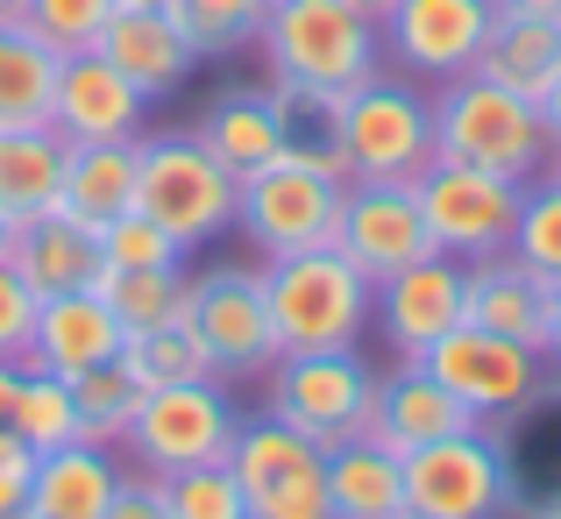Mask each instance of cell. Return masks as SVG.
Here are the masks:
<instances>
[{
	"label": "cell",
	"mask_w": 561,
	"mask_h": 519,
	"mask_svg": "<svg viewBox=\"0 0 561 519\" xmlns=\"http://www.w3.org/2000/svg\"><path fill=\"white\" fill-rule=\"evenodd\" d=\"M434 157L526 185V178L554 165V136L540 122V100L512 93V86L483 79V71H462V79H440L434 93Z\"/></svg>",
	"instance_id": "cell-1"
},
{
	"label": "cell",
	"mask_w": 561,
	"mask_h": 519,
	"mask_svg": "<svg viewBox=\"0 0 561 519\" xmlns=\"http://www.w3.org/2000/svg\"><path fill=\"white\" fill-rule=\"evenodd\" d=\"M263 306H271L277 349H356L377 328V278H363L342 249H299L271 257L263 271Z\"/></svg>",
	"instance_id": "cell-2"
},
{
	"label": "cell",
	"mask_w": 561,
	"mask_h": 519,
	"mask_svg": "<svg viewBox=\"0 0 561 519\" xmlns=\"http://www.w3.org/2000/svg\"><path fill=\"white\" fill-rule=\"evenodd\" d=\"M256 50L271 57V79L313 86V93H348L383 65V29L348 0H271Z\"/></svg>",
	"instance_id": "cell-3"
},
{
	"label": "cell",
	"mask_w": 561,
	"mask_h": 519,
	"mask_svg": "<svg viewBox=\"0 0 561 519\" xmlns=\"http://www.w3.org/2000/svg\"><path fill=\"white\" fill-rule=\"evenodd\" d=\"M271 392L263 413L285 420L291 435H306L313 449H342V441L370 435L377 413V370L363 363V349H299L271 363Z\"/></svg>",
	"instance_id": "cell-4"
},
{
	"label": "cell",
	"mask_w": 561,
	"mask_h": 519,
	"mask_svg": "<svg viewBox=\"0 0 561 519\" xmlns=\"http://www.w3.org/2000/svg\"><path fill=\"white\" fill-rule=\"evenodd\" d=\"M342 171L348 178H420L434 165V100L412 79H391V71H370L356 79L342 100Z\"/></svg>",
	"instance_id": "cell-5"
},
{
	"label": "cell",
	"mask_w": 561,
	"mask_h": 519,
	"mask_svg": "<svg viewBox=\"0 0 561 519\" xmlns=\"http://www.w3.org/2000/svg\"><path fill=\"white\" fill-rule=\"evenodd\" d=\"M234 200H242L234 171H220L199 136H136V206L185 249L228 235Z\"/></svg>",
	"instance_id": "cell-6"
},
{
	"label": "cell",
	"mask_w": 561,
	"mask_h": 519,
	"mask_svg": "<svg viewBox=\"0 0 561 519\" xmlns=\"http://www.w3.org/2000/svg\"><path fill=\"white\" fill-rule=\"evenodd\" d=\"M342 171L299 165V157H271L263 171L242 178L234 200V228L263 249V257H299V249H328L342 228Z\"/></svg>",
	"instance_id": "cell-7"
},
{
	"label": "cell",
	"mask_w": 561,
	"mask_h": 519,
	"mask_svg": "<svg viewBox=\"0 0 561 519\" xmlns=\"http://www.w3.org/2000/svg\"><path fill=\"white\" fill-rule=\"evenodd\" d=\"M234 427H242V413H234L228 392H220V377L157 384V392H142L122 449L136 455L150 477H171V470H192V463H228Z\"/></svg>",
	"instance_id": "cell-8"
},
{
	"label": "cell",
	"mask_w": 561,
	"mask_h": 519,
	"mask_svg": "<svg viewBox=\"0 0 561 519\" xmlns=\"http://www.w3.org/2000/svg\"><path fill=\"white\" fill-rule=\"evenodd\" d=\"M228 470L249 498V519H334L328 506V449L291 435L285 420H242L234 427Z\"/></svg>",
	"instance_id": "cell-9"
},
{
	"label": "cell",
	"mask_w": 561,
	"mask_h": 519,
	"mask_svg": "<svg viewBox=\"0 0 561 519\" xmlns=\"http://www.w3.org/2000/svg\"><path fill=\"white\" fill-rule=\"evenodd\" d=\"M185 328L199 335L206 363H214L220 384H242V377H271L277 328H271V306H263V278L256 271H206L185 278Z\"/></svg>",
	"instance_id": "cell-10"
},
{
	"label": "cell",
	"mask_w": 561,
	"mask_h": 519,
	"mask_svg": "<svg viewBox=\"0 0 561 519\" xmlns=\"http://www.w3.org/2000/svg\"><path fill=\"white\" fill-rule=\"evenodd\" d=\"M412 192H420L426 235H434L440 257L477 263V257H497V249L512 242V221H519V185H512V178L434 157V165L412 178Z\"/></svg>",
	"instance_id": "cell-11"
},
{
	"label": "cell",
	"mask_w": 561,
	"mask_h": 519,
	"mask_svg": "<svg viewBox=\"0 0 561 519\" xmlns=\"http://www.w3.org/2000/svg\"><path fill=\"white\" fill-rule=\"evenodd\" d=\"M512 498L505 455L483 427L469 435H440L405 455V506L420 519H491Z\"/></svg>",
	"instance_id": "cell-12"
},
{
	"label": "cell",
	"mask_w": 561,
	"mask_h": 519,
	"mask_svg": "<svg viewBox=\"0 0 561 519\" xmlns=\"http://www.w3.org/2000/svg\"><path fill=\"white\" fill-rule=\"evenodd\" d=\"M334 249H342L363 278H391V271H405V263L434 257L420 192H412L405 178H348V185H342V228H334Z\"/></svg>",
	"instance_id": "cell-13"
},
{
	"label": "cell",
	"mask_w": 561,
	"mask_h": 519,
	"mask_svg": "<svg viewBox=\"0 0 561 519\" xmlns=\"http://www.w3.org/2000/svg\"><path fill=\"white\" fill-rule=\"evenodd\" d=\"M420 363L434 370L483 427L505 420V413H519L526 398H534V384H540V356L505 342V335H491V328H477V320H462L455 335H440Z\"/></svg>",
	"instance_id": "cell-14"
},
{
	"label": "cell",
	"mask_w": 561,
	"mask_h": 519,
	"mask_svg": "<svg viewBox=\"0 0 561 519\" xmlns=\"http://www.w3.org/2000/svg\"><path fill=\"white\" fill-rule=\"evenodd\" d=\"M469 320V263L455 257H420L405 271L377 278V328H383V349L398 363H420L440 335H455Z\"/></svg>",
	"instance_id": "cell-15"
},
{
	"label": "cell",
	"mask_w": 561,
	"mask_h": 519,
	"mask_svg": "<svg viewBox=\"0 0 561 519\" xmlns=\"http://www.w3.org/2000/svg\"><path fill=\"white\" fill-rule=\"evenodd\" d=\"M497 22V0H391L383 14V50L412 79H462L477 71V50Z\"/></svg>",
	"instance_id": "cell-16"
},
{
	"label": "cell",
	"mask_w": 561,
	"mask_h": 519,
	"mask_svg": "<svg viewBox=\"0 0 561 519\" xmlns=\"http://www.w3.org/2000/svg\"><path fill=\"white\" fill-rule=\"evenodd\" d=\"M142 122H150V93H142L128 71H114L100 50L65 57V71H57V108H50V128L65 143H136Z\"/></svg>",
	"instance_id": "cell-17"
},
{
	"label": "cell",
	"mask_w": 561,
	"mask_h": 519,
	"mask_svg": "<svg viewBox=\"0 0 561 519\" xmlns=\"http://www.w3.org/2000/svg\"><path fill=\"white\" fill-rule=\"evenodd\" d=\"M469 427H483V420L426 363H398L391 377H377L370 441H383L391 455H412V449H426V441H440V435H469Z\"/></svg>",
	"instance_id": "cell-18"
},
{
	"label": "cell",
	"mask_w": 561,
	"mask_h": 519,
	"mask_svg": "<svg viewBox=\"0 0 561 519\" xmlns=\"http://www.w3.org/2000/svg\"><path fill=\"white\" fill-rule=\"evenodd\" d=\"M14 278H22L36 300H57V292H100L107 278V257H100V235L71 214H36L14 228V249H8Z\"/></svg>",
	"instance_id": "cell-19"
},
{
	"label": "cell",
	"mask_w": 561,
	"mask_h": 519,
	"mask_svg": "<svg viewBox=\"0 0 561 519\" xmlns=\"http://www.w3.org/2000/svg\"><path fill=\"white\" fill-rule=\"evenodd\" d=\"M469 320L534 349V356H548V278L526 257H512V249L477 257L469 263Z\"/></svg>",
	"instance_id": "cell-20"
},
{
	"label": "cell",
	"mask_w": 561,
	"mask_h": 519,
	"mask_svg": "<svg viewBox=\"0 0 561 519\" xmlns=\"http://www.w3.org/2000/svg\"><path fill=\"white\" fill-rule=\"evenodd\" d=\"M93 50L107 57L114 71H128L150 100L179 93V86L192 79V65H199V50L179 36V22H171L164 8H114V22L100 29Z\"/></svg>",
	"instance_id": "cell-21"
},
{
	"label": "cell",
	"mask_w": 561,
	"mask_h": 519,
	"mask_svg": "<svg viewBox=\"0 0 561 519\" xmlns=\"http://www.w3.org/2000/svg\"><path fill=\"white\" fill-rule=\"evenodd\" d=\"M122 320L107 314L100 292H57V300L36 306V342H28V363L57 370V377H79L93 363H114L122 356Z\"/></svg>",
	"instance_id": "cell-22"
},
{
	"label": "cell",
	"mask_w": 561,
	"mask_h": 519,
	"mask_svg": "<svg viewBox=\"0 0 561 519\" xmlns=\"http://www.w3.org/2000/svg\"><path fill=\"white\" fill-rule=\"evenodd\" d=\"M122 492V470L100 441H65V449L36 455V484H28V506L36 519H100L107 498Z\"/></svg>",
	"instance_id": "cell-23"
},
{
	"label": "cell",
	"mask_w": 561,
	"mask_h": 519,
	"mask_svg": "<svg viewBox=\"0 0 561 519\" xmlns=\"http://www.w3.org/2000/svg\"><path fill=\"white\" fill-rule=\"evenodd\" d=\"M477 71L497 79V86H512V93H526V100H540L561 71V14L497 8L491 36H483V50H477Z\"/></svg>",
	"instance_id": "cell-24"
},
{
	"label": "cell",
	"mask_w": 561,
	"mask_h": 519,
	"mask_svg": "<svg viewBox=\"0 0 561 519\" xmlns=\"http://www.w3.org/2000/svg\"><path fill=\"white\" fill-rule=\"evenodd\" d=\"M192 136L214 150L220 171H234V185H242L249 171H263L271 157H285V122H277L271 86H263V93H220Z\"/></svg>",
	"instance_id": "cell-25"
},
{
	"label": "cell",
	"mask_w": 561,
	"mask_h": 519,
	"mask_svg": "<svg viewBox=\"0 0 561 519\" xmlns=\"http://www.w3.org/2000/svg\"><path fill=\"white\" fill-rule=\"evenodd\" d=\"M65 165H71V143L57 136V128H8V136H0V214L8 221L57 214V200H65Z\"/></svg>",
	"instance_id": "cell-26"
},
{
	"label": "cell",
	"mask_w": 561,
	"mask_h": 519,
	"mask_svg": "<svg viewBox=\"0 0 561 519\" xmlns=\"http://www.w3.org/2000/svg\"><path fill=\"white\" fill-rule=\"evenodd\" d=\"M57 71H65V57H57L36 29L0 22V136H8V128H50Z\"/></svg>",
	"instance_id": "cell-27"
},
{
	"label": "cell",
	"mask_w": 561,
	"mask_h": 519,
	"mask_svg": "<svg viewBox=\"0 0 561 519\" xmlns=\"http://www.w3.org/2000/svg\"><path fill=\"white\" fill-rule=\"evenodd\" d=\"M328 506H334V519H391V512H405V455H391L370 435L328 449Z\"/></svg>",
	"instance_id": "cell-28"
},
{
	"label": "cell",
	"mask_w": 561,
	"mask_h": 519,
	"mask_svg": "<svg viewBox=\"0 0 561 519\" xmlns=\"http://www.w3.org/2000/svg\"><path fill=\"white\" fill-rule=\"evenodd\" d=\"M136 206V143H71V165H65V200L57 214L85 221V228H107Z\"/></svg>",
	"instance_id": "cell-29"
},
{
	"label": "cell",
	"mask_w": 561,
	"mask_h": 519,
	"mask_svg": "<svg viewBox=\"0 0 561 519\" xmlns=\"http://www.w3.org/2000/svg\"><path fill=\"white\" fill-rule=\"evenodd\" d=\"M8 427H14V435H22L36 455L79 441V398H71V377H57V370H43V363H22V377H14V406H8Z\"/></svg>",
	"instance_id": "cell-30"
},
{
	"label": "cell",
	"mask_w": 561,
	"mask_h": 519,
	"mask_svg": "<svg viewBox=\"0 0 561 519\" xmlns=\"http://www.w3.org/2000/svg\"><path fill=\"white\" fill-rule=\"evenodd\" d=\"M271 100H277V122H285V157L320 165V171H342V114H334L342 93H313V86L271 79Z\"/></svg>",
	"instance_id": "cell-31"
},
{
	"label": "cell",
	"mask_w": 561,
	"mask_h": 519,
	"mask_svg": "<svg viewBox=\"0 0 561 519\" xmlns=\"http://www.w3.org/2000/svg\"><path fill=\"white\" fill-rule=\"evenodd\" d=\"M71 398H79V441H100V449H122L128 420L142 406V377L114 356V363H93L71 377Z\"/></svg>",
	"instance_id": "cell-32"
},
{
	"label": "cell",
	"mask_w": 561,
	"mask_h": 519,
	"mask_svg": "<svg viewBox=\"0 0 561 519\" xmlns=\"http://www.w3.org/2000/svg\"><path fill=\"white\" fill-rule=\"evenodd\" d=\"M164 14L199 57H228V50H256L271 0H164Z\"/></svg>",
	"instance_id": "cell-33"
},
{
	"label": "cell",
	"mask_w": 561,
	"mask_h": 519,
	"mask_svg": "<svg viewBox=\"0 0 561 519\" xmlns=\"http://www.w3.org/2000/svg\"><path fill=\"white\" fill-rule=\"evenodd\" d=\"M100 300L122 320V335L171 328L185 314V271H107L100 278Z\"/></svg>",
	"instance_id": "cell-34"
},
{
	"label": "cell",
	"mask_w": 561,
	"mask_h": 519,
	"mask_svg": "<svg viewBox=\"0 0 561 519\" xmlns=\"http://www.w3.org/2000/svg\"><path fill=\"white\" fill-rule=\"evenodd\" d=\"M122 363L142 377V392H157V384H199V377H214V363H206L199 335H192L185 320L150 328V335H128V342H122Z\"/></svg>",
	"instance_id": "cell-35"
},
{
	"label": "cell",
	"mask_w": 561,
	"mask_h": 519,
	"mask_svg": "<svg viewBox=\"0 0 561 519\" xmlns=\"http://www.w3.org/2000/svg\"><path fill=\"white\" fill-rule=\"evenodd\" d=\"M512 257H526L540 278H561V171H540L519 185V221H512Z\"/></svg>",
	"instance_id": "cell-36"
},
{
	"label": "cell",
	"mask_w": 561,
	"mask_h": 519,
	"mask_svg": "<svg viewBox=\"0 0 561 519\" xmlns=\"http://www.w3.org/2000/svg\"><path fill=\"white\" fill-rule=\"evenodd\" d=\"M100 257H107V271H185V242L157 228L142 206H128L122 221L100 228Z\"/></svg>",
	"instance_id": "cell-37"
},
{
	"label": "cell",
	"mask_w": 561,
	"mask_h": 519,
	"mask_svg": "<svg viewBox=\"0 0 561 519\" xmlns=\"http://www.w3.org/2000/svg\"><path fill=\"white\" fill-rule=\"evenodd\" d=\"M157 492H164L171 519H249V498H242V484H234L228 463L171 470V477H157Z\"/></svg>",
	"instance_id": "cell-38"
},
{
	"label": "cell",
	"mask_w": 561,
	"mask_h": 519,
	"mask_svg": "<svg viewBox=\"0 0 561 519\" xmlns=\"http://www.w3.org/2000/svg\"><path fill=\"white\" fill-rule=\"evenodd\" d=\"M22 22L36 29L57 57H79V50H93L100 29L114 22V0H28Z\"/></svg>",
	"instance_id": "cell-39"
},
{
	"label": "cell",
	"mask_w": 561,
	"mask_h": 519,
	"mask_svg": "<svg viewBox=\"0 0 561 519\" xmlns=\"http://www.w3.org/2000/svg\"><path fill=\"white\" fill-rule=\"evenodd\" d=\"M36 292L14 278V263H0V363H28V342H36Z\"/></svg>",
	"instance_id": "cell-40"
},
{
	"label": "cell",
	"mask_w": 561,
	"mask_h": 519,
	"mask_svg": "<svg viewBox=\"0 0 561 519\" xmlns=\"http://www.w3.org/2000/svg\"><path fill=\"white\" fill-rule=\"evenodd\" d=\"M28 484H36V449L0 420V519H14L28 506Z\"/></svg>",
	"instance_id": "cell-41"
},
{
	"label": "cell",
	"mask_w": 561,
	"mask_h": 519,
	"mask_svg": "<svg viewBox=\"0 0 561 519\" xmlns=\"http://www.w3.org/2000/svg\"><path fill=\"white\" fill-rule=\"evenodd\" d=\"M100 519H171V506H164V492H157V477L142 470V477H122V492L107 498Z\"/></svg>",
	"instance_id": "cell-42"
},
{
	"label": "cell",
	"mask_w": 561,
	"mask_h": 519,
	"mask_svg": "<svg viewBox=\"0 0 561 519\" xmlns=\"http://www.w3.org/2000/svg\"><path fill=\"white\" fill-rule=\"evenodd\" d=\"M548 356L561 363V278H548Z\"/></svg>",
	"instance_id": "cell-43"
},
{
	"label": "cell",
	"mask_w": 561,
	"mask_h": 519,
	"mask_svg": "<svg viewBox=\"0 0 561 519\" xmlns=\"http://www.w3.org/2000/svg\"><path fill=\"white\" fill-rule=\"evenodd\" d=\"M540 122H548V136H554V150H561V71H554L548 93H540Z\"/></svg>",
	"instance_id": "cell-44"
},
{
	"label": "cell",
	"mask_w": 561,
	"mask_h": 519,
	"mask_svg": "<svg viewBox=\"0 0 561 519\" xmlns=\"http://www.w3.org/2000/svg\"><path fill=\"white\" fill-rule=\"evenodd\" d=\"M14 377H22V363H0V420H8V406H14Z\"/></svg>",
	"instance_id": "cell-45"
},
{
	"label": "cell",
	"mask_w": 561,
	"mask_h": 519,
	"mask_svg": "<svg viewBox=\"0 0 561 519\" xmlns=\"http://www.w3.org/2000/svg\"><path fill=\"white\" fill-rule=\"evenodd\" d=\"M497 8H526V14H561V0H497Z\"/></svg>",
	"instance_id": "cell-46"
},
{
	"label": "cell",
	"mask_w": 561,
	"mask_h": 519,
	"mask_svg": "<svg viewBox=\"0 0 561 519\" xmlns=\"http://www.w3.org/2000/svg\"><path fill=\"white\" fill-rule=\"evenodd\" d=\"M348 8H356V14H370V22L383 29V14H391V0H348Z\"/></svg>",
	"instance_id": "cell-47"
},
{
	"label": "cell",
	"mask_w": 561,
	"mask_h": 519,
	"mask_svg": "<svg viewBox=\"0 0 561 519\" xmlns=\"http://www.w3.org/2000/svg\"><path fill=\"white\" fill-rule=\"evenodd\" d=\"M14 228H22V221H8V214H0V263H8V249H14Z\"/></svg>",
	"instance_id": "cell-48"
},
{
	"label": "cell",
	"mask_w": 561,
	"mask_h": 519,
	"mask_svg": "<svg viewBox=\"0 0 561 519\" xmlns=\"http://www.w3.org/2000/svg\"><path fill=\"white\" fill-rule=\"evenodd\" d=\"M22 8L28 0H0V22H22Z\"/></svg>",
	"instance_id": "cell-49"
},
{
	"label": "cell",
	"mask_w": 561,
	"mask_h": 519,
	"mask_svg": "<svg viewBox=\"0 0 561 519\" xmlns=\"http://www.w3.org/2000/svg\"><path fill=\"white\" fill-rule=\"evenodd\" d=\"M114 8H164V0H114Z\"/></svg>",
	"instance_id": "cell-50"
},
{
	"label": "cell",
	"mask_w": 561,
	"mask_h": 519,
	"mask_svg": "<svg viewBox=\"0 0 561 519\" xmlns=\"http://www.w3.org/2000/svg\"><path fill=\"white\" fill-rule=\"evenodd\" d=\"M391 519H420V512H412V506H405V512H391Z\"/></svg>",
	"instance_id": "cell-51"
},
{
	"label": "cell",
	"mask_w": 561,
	"mask_h": 519,
	"mask_svg": "<svg viewBox=\"0 0 561 519\" xmlns=\"http://www.w3.org/2000/svg\"><path fill=\"white\" fill-rule=\"evenodd\" d=\"M540 519H561V506H554V512H540Z\"/></svg>",
	"instance_id": "cell-52"
},
{
	"label": "cell",
	"mask_w": 561,
	"mask_h": 519,
	"mask_svg": "<svg viewBox=\"0 0 561 519\" xmlns=\"http://www.w3.org/2000/svg\"><path fill=\"white\" fill-rule=\"evenodd\" d=\"M14 519H36V512H14Z\"/></svg>",
	"instance_id": "cell-53"
},
{
	"label": "cell",
	"mask_w": 561,
	"mask_h": 519,
	"mask_svg": "<svg viewBox=\"0 0 561 519\" xmlns=\"http://www.w3.org/2000/svg\"><path fill=\"white\" fill-rule=\"evenodd\" d=\"M554 171H561V150H554Z\"/></svg>",
	"instance_id": "cell-54"
}]
</instances>
